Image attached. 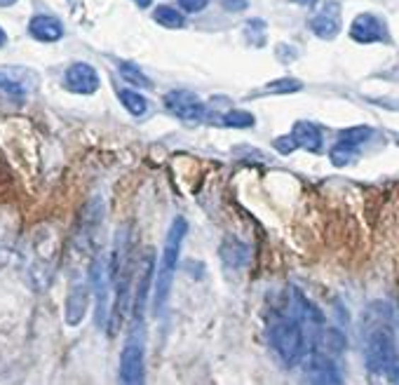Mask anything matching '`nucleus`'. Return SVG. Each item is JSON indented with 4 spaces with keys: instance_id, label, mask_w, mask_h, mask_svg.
<instances>
[{
    "instance_id": "f257e3e1",
    "label": "nucleus",
    "mask_w": 399,
    "mask_h": 385,
    "mask_svg": "<svg viewBox=\"0 0 399 385\" xmlns=\"http://www.w3.org/2000/svg\"><path fill=\"white\" fill-rule=\"evenodd\" d=\"M188 233V224L186 219L176 217L172 221V228L167 233V242L165 249H162V258H160V268L158 275H155V313H160L165 308V303L169 299V292H172V282L176 275V261H179V251H181V242Z\"/></svg>"
},
{
    "instance_id": "f03ea898",
    "label": "nucleus",
    "mask_w": 399,
    "mask_h": 385,
    "mask_svg": "<svg viewBox=\"0 0 399 385\" xmlns=\"http://www.w3.org/2000/svg\"><path fill=\"white\" fill-rule=\"evenodd\" d=\"M270 340H272V347H275V352L282 357L284 364L294 367L303 357L306 340H303V331H301L296 320H279V322L272 324Z\"/></svg>"
},
{
    "instance_id": "7ed1b4c3",
    "label": "nucleus",
    "mask_w": 399,
    "mask_h": 385,
    "mask_svg": "<svg viewBox=\"0 0 399 385\" xmlns=\"http://www.w3.org/2000/svg\"><path fill=\"white\" fill-rule=\"evenodd\" d=\"M366 369L371 374H383L390 364V381H397V355L393 338L386 329H376L366 340Z\"/></svg>"
},
{
    "instance_id": "20e7f679",
    "label": "nucleus",
    "mask_w": 399,
    "mask_h": 385,
    "mask_svg": "<svg viewBox=\"0 0 399 385\" xmlns=\"http://www.w3.org/2000/svg\"><path fill=\"white\" fill-rule=\"evenodd\" d=\"M40 78L38 73L24 66H0V92L24 99L38 90Z\"/></svg>"
},
{
    "instance_id": "39448f33",
    "label": "nucleus",
    "mask_w": 399,
    "mask_h": 385,
    "mask_svg": "<svg viewBox=\"0 0 399 385\" xmlns=\"http://www.w3.org/2000/svg\"><path fill=\"white\" fill-rule=\"evenodd\" d=\"M120 379L129 385L144 383V343L137 340V331H132L120 357Z\"/></svg>"
},
{
    "instance_id": "423d86ee",
    "label": "nucleus",
    "mask_w": 399,
    "mask_h": 385,
    "mask_svg": "<svg viewBox=\"0 0 399 385\" xmlns=\"http://www.w3.org/2000/svg\"><path fill=\"white\" fill-rule=\"evenodd\" d=\"M306 381L320 385H336L341 383V374L327 352H310L306 360Z\"/></svg>"
},
{
    "instance_id": "0eeeda50",
    "label": "nucleus",
    "mask_w": 399,
    "mask_h": 385,
    "mask_svg": "<svg viewBox=\"0 0 399 385\" xmlns=\"http://www.w3.org/2000/svg\"><path fill=\"white\" fill-rule=\"evenodd\" d=\"M165 106L183 120H200L204 115V103L188 90H174L165 96Z\"/></svg>"
},
{
    "instance_id": "6e6552de",
    "label": "nucleus",
    "mask_w": 399,
    "mask_h": 385,
    "mask_svg": "<svg viewBox=\"0 0 399 385\" xmlns=\"http://www.w3.org/2000/svg\"><path fill=\"white\" fill-rule=\"evenodd\" d=\"M310 28L315 35H320L324 40L336 38L341 31V5L338 3H327L320 12L310 19Z\"/></svg>"
},
{
    "instance_id": "1a4fd4ad",
    "label": "nucleus",
    "mask_w": 399,
    "mask_h": 385,
    "mask_svg": "<svg viewBox=\"0 0 399 385\" xmlns=\"http://www.w3.org/2000/svg\"><path fill=\"white\" fill-rule=\"evenodd\" d=\"M350 38L357 42H381L388 40V28L376 14H359L350 26Z\"/></svg>"
},
{
    "instance_id": "9d476101",
    "label": "nucleus",
    "mask_w": 399,
    "mask_h": 385,
    "mask_svg": "<svg viewBox=\"0 0 399 385\" xmlns=\"http://www.w3.org/2000/svg\"><path fill=\"white\" fill-rule=\"evenodd\" d=\"M66 85H69L71 92L94 94L99 90V73L90 64H73L66 71Z\"/></svg>"
},
{
    "instance_id": "9b49d317",
    "label": "nucleus",
    "mask_w": 399,
    "mask_h": 385,
    "mask_svg": "<svg viewBox=\"0 0 399 385\" xmlns=\"http://www.w3.org/2000/svg\"><path fill=\"white\" fill-rule=\"evenodd\" d=\"M28 33L40 42H54L64 35V24L57 17H47V14H38L28 24Z\"/></svg>"
},
{
    "instance_id": "f8f14e48",
    "label": "nucleus",
    "mask_w": 399,
    "mask_h": 385,
    "mask_svg": "<svg viewBox=\"0 0 399 385\" xmlns=\"http://www.w3.org/2000/svg\"><path fill=\"white\" fill-rule=\"evenodd\" d=\"M153 254L149 251L144 258V270L139 272V287H137V301H134V324L144 322V303H146V294H149V285L153 277Z\"/></svg>"
},
{
    "instance_id": "ddd939ff",
    "label": "nucleus",
    "mask_w": 399,
    "mask_h": 385,
    "mask_svg": "<svg viewBox=\"0 0 399 385\" xmlns=\"http://www.w3.org/2000/svg\"><path fill=\"white\" fill-rule=\"evenodd\" d=\"M291 139L296 142V146L306 148V151L315 153V151H320V148H322V134H320V130H317L313 122L301 120V122L294 125Z\"/></svg>"
},
{
    "instance_id": "4468645a",
    "label": "nucleus",
    "mask_w": 399,
    "mask_h": 385,
    "mask_svg": "<svg viewBox=\"0 0 399 385\" xmlns=\"http://www.w3.org/2000/svg\"><path fill=\"white\" fill-rule=\"evenodd\" d=\"M87 289L85 287H73L69 299H66V322L71 324V327H76L80 324V320L85 317V310H87Z\"/></svg>"
},
{
    "instance_id": "2eb2a0df",
    "label": "nucleus",
    "mask_w": 399,
    "mask_h": 385,
    "mask_svg": "<svg viewBox=\"0 0 399 385\" xmlns=\"http://www.w3.org/2000/svg\"><path fill=\"white\" fill-rule=\"evenodd\" d=\"M357 153H359V146L341 142V139H338V144L331 148L329 158H331V162H334L336 167H345V165H350V162L357 160Z\"/></svg>"
},
{
    "instance_id": "dca6fc26",
    "label": "nucleus",
    "mask_w": 399,
    "mask_h": 385,
    "mask_svg": "<svg viewBox=\"0 0 399 385\" xmlns=\"http://www.w3.org/2000/svg\"><path fill=\"white\" fill-rule=\"evenodd\" d=\"M153 19L165 28H183V24H186V19H183L174 7H167V5L158 7V10L153 12Z\"/></svg>"
},
{
    "instance_id": "f3484780",
    "label": "nucleus",
    "mask_w": 399,
    "mask_h": 385,
    "mask_svg": "<svg viewBox=\"0 0 399 385\" xmlns=\"http://www.w3.org/2000/svg\"><path fill=\"white\" fill-rule=\"evenodd\" d=\"M120 101H122V106L129 110L132 115H144L146 110H149V101L144 99L141 94L134 92V90H122L120 92Z\"/></svg>"
},
{
    "instance_id": "a211bd4d",
    "label": "nucleus",
    "mask_w": 399,
    "mask_h": 385,
    "mask_svg": "<svg viewBox=\"0 0 399 385\" xmlns=\"http://www.w3.org/2000/svg\"><path fill=\"white\" fill-rule=\"evenodd\" d=\"M322 345H324V352H327V355H341L348 343H345V336L341 334V331L327 329L322 334Z\"/></svg>"
},
{
    "instance_id": "6ab92c4d",
    "label": "nucleus",
    "mask_w": 399,
    "mask_h": 385,
    "mask_svg": "<svg viewBox=\"0 0 399 385\" xmlns=\"http://www.w3.org/2000/svg\"><path fill=\"white\" fill-rule=\"evenodd\" d=\"M256 122V117L247 113V110H228V113L224 115V125L226 127H235V130H245V127H251V125Z\"/></svg>"
},
{
    "instance_id": "aec40b11",
    "label": "nucleus",
    "mask_w": 399,
    "mask_h": 385,
    "mask_svg": "<svg viewBox=\"0 0 399 385\" xmlns=\"http://www.w3.org/2000/svg\"><path fill=\"white\" fill-rule=\"evenodd\" d=\"M299 90H303V83H301V80L282 78V80H275V83L265 85V87H263V94H289V92H299Z\"/></svg>"
},
{
    "instance_id": "412c9836",
    "label": "nucleus",
    "mask_w": 399,
    "mask_h": 385,
    "mask_svg": "<svg viewBox=\"0 0 399 385\" xmlns=\"http://www.w3.org/2000/svg\"><path fill=\"white\" fill-rule=\"evenodd\" d=\"M120 76L125 80H129L132 85H139V87H151L153 85L151 80L141 73V69H139V66H134V64H129V62H122L120 64Z\"/></svg>"
},
{
    "instance_id": "4be33fe9",
    "label": "nucleus",
    "mask_w": 399,
    "mask_h": 385,
    "mask_svg": "<svg viewBox=\"0 0 399 385\" xmlns=\"http://www.w3.org/2000/svg\"><path fill=\"white\" fill-rule=\"evenodd\" d=\"M369 137H371V130L369 127H350V130H343L341 134H338L341 142H348V144H354V146H362Z\"/></svg>"
},
{
    "instance_id": "5701e85b",
    "label": "nucleus",
    "mask_w": 399,
    "mask_h": 385,
    "mask_svg": "<svg viewBox=\"0 0 399 385\" xmlns=\"http://www.w3.org/2000/svg\"><path fill=\"white\" fill-rule=\"evenodd\" d=\"M275 148H277V153H291L294 148H296V142H294L291 137H279L275 139Z\"/></svg>"
},
{
    "instance_id": "b1692460",
    "label": "nucleus",
    "mask_w": 399,
    "mask_h": 385,
    "mask_svg": "<svg viewBox=\"0 0 399 385\" xmlns=\"http://www.w3.org/2000/svg\"><path fill=\"white\" fill-rule=\"evenodd\" d=\"M179 3L186 12H200L207 7V0H179Z\"/></svg>"
},
{
    "instance_id": "393cba45",
    "label": "nucleus",
    "mask_w": 399,
    "mask_h": 385,
    "mask_svg": "<svg viewBox=\"0 0 399 385\" xmlns=\"http://www.w3.org/2000/svg\"><path fill=\"white\" fill-rule=\"evenodd\" d=\"M224 10H228V12H242V10H247V0H224Z\"/></svg>"
},
{
    "instance_id": "a878e982",
    "label": "nucleus",
    "mask_w": 399,
    "mask_h": 385,
    "mask_svg": "<svg viewBox=\"0 0 399 385\" xmlns=\"http://www.w3.org/2000/svg\"><path fill=\"white\" fill-rule=\"evenodd\" d=\"M294 3H299V5H308V7H310V5H315L317 0H294Z\"/></svg>"
},
{
    "instance_id": "bb28decb",
    "label": "nucleus",
    "mask_w": 399,
    "mask_h": 385,
    "mask_svg": "<svg viewBox=\"0 0 399 385\" xmlns=\"http://www.w3.org/2000/svg\"><path fill=\"white\" fill-rule=\"evenodd\" d=\"M5 42H7V35H5L3 28H0V47H5Z\"/></svg>"
},
{
    "instance_id": "cd10ccee",
    "label": "nucleus",
    "mask_w": 399,
    "mask_h": 385,
    "mask_svg": "<svg viewBox=\"0 0 399 385\" xmlns=\"http://www.w3.org/2000/svg\"><path fill=\"white\" fill-rule=\"evenodd\" d=\"M137 5H139V7H149L151 0H137Z\"/></svg>"
},
{
    "instance_id": "c85d7f7f",
    "label": "nucleus",
    "mask_w": 399,
    "mask_h": 385,
    "mask_svg": "<svg viewBox=\"0 0 399 385\" xmlns=\"http://www.w3.org/2000/svg\"><path fill=\"white\" fill-rule=\"evenodd\" d=\"M12 3H17V0H0V5H12Z\"/></svg>"
}]
</instances>
